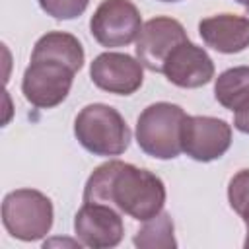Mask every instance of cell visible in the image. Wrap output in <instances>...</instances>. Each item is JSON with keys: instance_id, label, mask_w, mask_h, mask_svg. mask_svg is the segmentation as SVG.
<instances>
[{"instance_id": "4", "label": "cell", "mask_w": 249, "mask_h": 249, "mask_svg": "<svg viewBox=\"0 0 249 249\" xmlns=\"http://www.w3.org/2000/svg\"><path fill=\"white\" fill-rule=\"evenodd\" d=\"M2 222L10 235L21 241H35L53 226V202L35 189H18L4 196Z\"/></svg>"}, {"instance_id": "3", "label": "cell", "mask_w": 249, "mask_h": 249, "mask_svg": "<svg viewBox=\"0 0 249 249\" xmlns=\"http://www.w3.org/2000/svg\"><path fill=\"white\" fill-rule=\"evenodd\" d=\"M185 111L173 103L148 105L136 123V142L142 152L158 160H173L183 152L181 128Z\"/></svg>"}, {"instance_id": "5", "label": "cell", "mask_w": 249, "mask_h": 249, "mask_svg": "<svg viewBox=\"0 0 249 249\" xmlns=\"http://www.w3.org/2000/svg\"><path fill=\"white\" fill-rule=\"evenodd\" d=\"M89 29L93 39L103 47H124L138 39L142 19L130 0H103L91 16Z\"/></svg>"}, {"instance_id": "20", "label": "cell", "mask_w": 249, "mask_h": 249, "mask_svg": "<svg viewBox=\"0 0 249 249\" xmlns=\"http://www.w3.org/2000/svg\"><path fill=\"white\" fill-rule=\"evenodd\" d=\"M237 2H239V4H243V6H247V8H249V0H237Z\"/></svg>"}, {"instance_id": "17", "label": "cell", "mask_w": 249, "mask_h": 249, "mask_svg": "<svg viewBox=\"0 0 249 249\" xmlns=\"http://www.w3.org/2000/svg\"><path fill=\"white\" fill-rule=\"evenodd\" d=\"M89 0H39L43 12L56 19H72L84 14Z\"/></svg>"}, {"instance_id": "1", "label": "cell", "mask_w": 249, "mask_h": 249, "mask_svg": "<svg viewBox=\"0 0 249 249\" xmlns=\"http://www.w3.org/2000/svg\"><path fill=\"white\" fill-rule=\"evenodd\" d=\"M84 202L107 204L134 220L146 222L161 212L165 187L152 171L113 160L89 175L84 189Z\"/></svg>"}, {"instance_id": "19", "label": "cell", "mask_w": 249, "mask_h": 249, "mask_svg": "<svg viewBox=\"0 0 249 249\" xmlns=\"http://www.w3.org/2000/svg\"><path fill=\"white\" fill-rule=\"evenodd\" d=\"M241 216H243V222H245V228H247V237H245V247L249 249V206H247V208L243 210V214H241Z\"/></svg>"}, {"instance_id": "7", "label": "cell", "mask_w": 249, "mask_h": 249, "mask_svg": "<svg viewBox=\"0 0 249 249\" xmlns=\"http://www.w3.org/2000/svg\"><path fill=\"white\" fill-rule=\"evenodd\" d=\"M231 144V128L226 121L214 117H185L181 128L183 152L196 161L222 158Z\"/></svg>"}, {"instance_id": "6", "label": "cell", "mask_w": 249, "mask_h": 249, "mask_svg": "<svg viewBox=\"0 0 249 249\" xmlns=\"http://www.w3.org/2000/svg\"><path fill=\"white\" fill-rule=\"evenodd\" d=\"M74 74V70L54 60H31V64L25 68L21 82L23 95L35 107H54L66 99L72 88Z\"/></svg>"}, {"instance_id": "12", "label": "cell", "mask_w": 249, "mask_h": 249, "mask_svg": "<svg viewBox=\"0 0 249 249\" xmlns=\"http://www.w3.org/2000/svg\"><path fill=\"white\" fill-rule=\"evenodd\" d=\"M202 41L218 53L233 54L249 47V18L218 14L198 23Z\"/></svg>"}, {"instance_id": "18", "label": "cell", "mask_w": 249, "mask_h": 249, "mask_svg": "<svg viewBox=\"0 0 249 249\" xmlns=\"http://www.w3.org/2000/svg\"><path fill=\"white\" fill-rule=\"evenodd\" d=\"M233 124L237 130L249 134V99L239 107L235 109V117H233Z\"/></svg>"}, {"instance_id": "15", "label": "cell", "mask_w": 249, "mask_h": 249, "mask_svg": "<svg viewBox=\"0 0 249 249\" xmlns=\"http://www.w3.org/2000/svg\"><path fill=\"white\" fill-rule=\"evenodd\" d=\"M134 245L136 247H146V249H169L175 247L173 239V222L167 212H160L158 216L146 220V224L136 231L134 235Z\"/></svg>"}, {"instance_id": "11", "label": "cell", "mask_w": 249, "mask_h": 249, "mask_svg": "<svg viewBox=\"0 0 249 249\" xmlns=\"http://www.w3.org/2000/svg\"><path fill=\"white\" fill-rule=\"evenodd\" d=\"M165 78L179 88H200L214 78V62L204 49L191 41L181 43L165 60Z\"/></svg>"}, {"instance_id": "10", "label": "cell", "mask_w": 249, "mask_h": 249, "mask_svg": "<svg viewBox=\"0 0 249 249\" xmlns=\"http://www.w3.org/2000/svg\"><path fill=\"white\" fill-rule=\"evenodd\" d=\"M89 76L103 91L130 95L142 86V64L123 53H103L91 62Z\"/></svg>"}, {"instance_id": "13", "label": "cell", "mask_w": 249, "mask_h": 249, "mask_svg": "<svg viewBox=\"0 0 249 249\" xmlns=\"http://www.w3.org/2000/svg\"><path fill=\"white\" fill-rule=\"evenodd\" d=\"M39 58L60 62L70 70L78 72L84 64V49L74 35L62 31H51L43 35L33 47L31 60H39Z\"/></svg>"}, {"instance_id": "9", "label": "cell", "mask_w": 249, "mask_h": 249, "mask_svg": "<svg viewBox=\"0 0 249 249\" xmlns=\"http://www.w3.org/2000/svg\"><path fill=\"white\" fill-rule=\"evenodd\" d=\"M74 231L88 247H115L121 243L124 228L117 208L97 202H84L74 218Z\"/></svg>"}, {"instance_id": "16", "label": "cell", "mask_w": 249, "mask_h": 249, "mask_svg": "<svg viewBox=\"0 0 249 249\" xmlns=\"http://www.w3.org/2000/svg\"><path fill=\"white\" fill-rule=\"evenodd\" d=\"M228 200L237 214H243V210L249 206V169H241L231 177L228 187Z\"/></svg>"}, {"instance_id": "8", "label": "cell", "mask_w": 249, "mask_h": 249, "mask_svg": "<svg viewBox=\"0 0 249 249\" xmlns=\"http://www.w3.org/2000/svg\"><path fill=\"white\" fill-rule=\"evenodd\" d=\"M189 41L183 25L173 18H154L146 21L136 39V56L152 72H161L169 54Z\"/></svg>"}, {"instance_id": "2", "label": "cell", "mask_w": 249, "mask_h": 249, "mask_svg": "<svg viewBox=\"0 0 249 249\" xmlns=\"http://www.w3.org/2000/svg\"><path fill=\"white\" fill-rule=\"evenodd\" d=\"M74 134L78 142L95 156H119L130 144V128L121 113L103 103L86 105L76 121Z\"/></svg>"}, {"instance_id": "14", "label": "cell", "mask_w": 249, "mask_h": 249, "mask_svg": "<svg viewBox=\"0 0 249 249\" xmlns=\"http://www.w3.org/2000/svg\"><path fill=\"white\" fill-rule=\"evenodd\" d=\"M214 95L226 109H239L249 99V66H235L222 72L216 78Z\"/></svg>"}, {"instance_id": "21", "label": "cell", "mask_w": 249, "mask_h": 249, "mask_svg": "<svg viewBox=\"0 0 249 249\" xmlns=\"http://www.w3.org/2000/svg\"><path fill=\"white\" fill-rule=\"evenodd\" d=\"M161 2H177V0H161Z\"/></svg>"}]
</instances>
